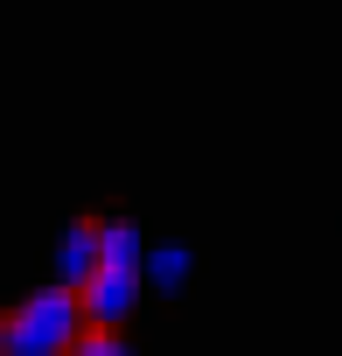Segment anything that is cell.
Segmentation results:
<instances>
[{
    "label": "cell",
    "instance_id": "obj_1",
    "mask_svg": "<svg viewBox=\"0 0 342 356\" xmlns=\"http://www.w3.org/2000/svg\"><path fill=\"white\" fill-rule=\"evenodd\" d=\"M84 335L91 321L70 286H35L22 307L0 314V356H77Z\"/></svg>",
    "mask_w": 342,
    "mask_h": 356
},
{
    "label": "cell",
    "instance_id": "obj_5",
    "mask_svg": "<svg viewBox=\"0 0 342 356\" xmlns=\"http://www.w3.org/2000/svg\"><path fill=\"white\" fill-rule=\"evenodd\" d=\"M77 356H140V349H126V342H119L112 328H91V335L77 342Z\"/></svg>",
    "mask_w": 342,
    "mask_h": 356
},
{
    "label": "cell",
    "instance_id": "obj_2",
    "mask_svg": "<svg viewBox=\"0 0 342 356\" xmlns=\"http://www.w3.org/2000/svg\"><path fill=\"white\" fill-rule=\"evenodd\" d=\"M140 286H147V273H140V266H105V259H98L91 286L77 293V300H84V321H91V328H112V335H119V321H126V314L140 307Z\"/></svg>",
    "mask_w": 342,
    "mask_h": 356
},
{
    "label": "cell",
    "instance_id": "obj_3",
    "mask_svg": "<svg viewBox=\"0 0 342 356\" xmlns=\"http://www.w3.org/2000/svg\"><path fill=\"white\" fill-rule=\"evenodd\" d=\"M98 259H105V224L77 217V224L63 231V245H56V273H63V286H70V293H84V286H91V273H98Z\"/></svg>",
    "mask_w": 342,
    "mask_h": 356
},
{
    "label": "cell",
    "instance_id": "obj_4",
    "mask_svg": "<svg viewBox=\"0 0 342 356\" xmlns=\"http://www.w3.org/2000/svg\"><path fill=\"white\" fill-rule=\"evenodd\" d=\"M147 280H154L161 293H182V286H189V245H154V252H147Z\"/></svg>",
    "mask_w": 342,
    "mask_h": 356
}]
</instances>
